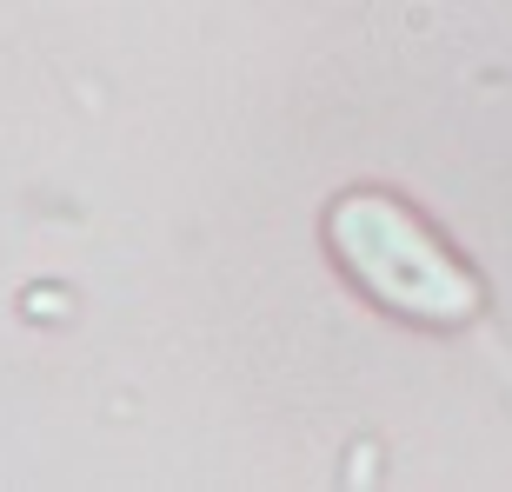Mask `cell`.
Segmentation results:
<instances>
[{"label": "cell", "instance_id": "6da1fadb", "mask_svg": "<svg viewBox=\"0 0 512 492\" xmlns=\"http://www.w3.org/2000/svg\"><path fill=\"white\" fill-rule=\"evenodd\" d=\"M333 240H340V260L353 266L380 300H393L399 313H419V320H466V313H473V286L446 266V253H439L399 207H386L373 193H360V200L340 207Z\"/></svg>", "mask_w": 512, "mask_h": 492}]
</instances>
